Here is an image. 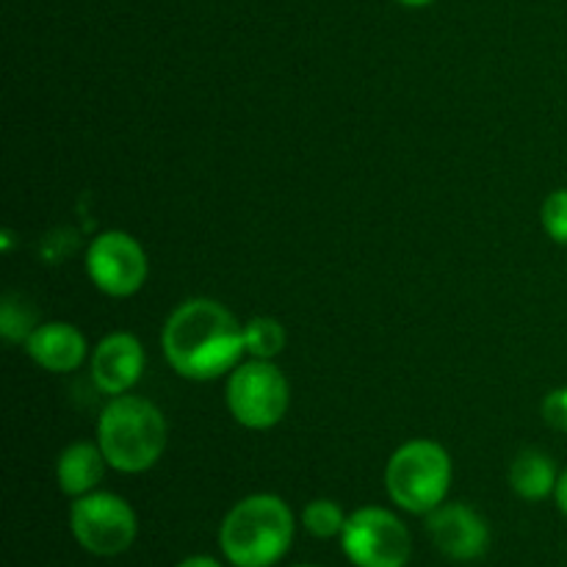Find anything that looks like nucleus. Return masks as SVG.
I'll return each instance as SVG.
<instances>
[{"instance_id": "f257e3e1", "label": "nucleus", "mask_w": 567, "mask_h": 567, "mask_svg": "<svg viewBox=\"0 0 567 567\" xmlns=\"http://www.w3.org/2000/svg\"><path fill=\"white\" fill-rule=\"evenodd\" d=\"M244 327L214 299H188L164 327V354L186 380L208 382L241 363Z\"/></svg>"}, {"instance_id": "f03ea898", "label": "nucleus", "mask_w": 567, "mask_h": 567, "mask_svg": "<svg viewBox=\"0 0 567 567\" xmlns=\"http://www.w3.org/2000/svg\"><path fill=\"white\" fill-rule=\"evenodd\" d=\"M293 513L280 496L241 498L219 526V548L233 567H275L293 543Z\"/></svg>"}, {"instance_id": "7ed1b4c3", "label": "nucleus", "mask_w": 567, "mask_h": 567, "mask_svg": "<svg viewBox=\"0 0 567 567\" xmlns=\"http://www.w3.org/2000/svg\"><path fill=\"white\" fill-rule=\"evenodd\" d=\"M97 443L120 474H142L166 449V421L153 402L142 396H114L97 424Z\"/></svg>"}, {"instance_id": "20e7f679", "label": "nucleus", "mask_w": 567, "mask_h": 567, "mask_svg": "<svg viewBox=\"0 0 567 567\" xmlns=\"http://www.w3.org/2000/svg\"><path fill=\"white\" fill-rule=\"evenodd\" d=\"M385 487L393 504L413 515H430L446 502L452 487V460L435 441H410L393 452L385 468Z\"/></svg>"}, {"instance_id": "39448f33", "label": "nucleus", "mask_w": 567, "mask_h": 567, "mask_svg": "<svg viewBox=\"0 0 567 567\" xmlns=\"http://www.w3.org/2000/svg\"><path fill=\"white\" fill-rule=\"evenodd\" d=\"M291 391L282 371L271 360H247L230 371L227 408L247 430H271L286 415Z\"/></svg>"}, {"instance_id": "423d86ee", "label": "nucleus", "mask_w": 567, "mask_h": 567, "mask_svg": "<svg viewBox=\"0 0 567 567\" xmlns=\"http://www.w3.org/2000/svg\"><path fill=\"white\" fill-rule=\"evenodd\" d=\"M70 529L83 551L109 559L120 557L136 543L138 518L122 496L92 491L72 504Z\"/></svg>"}, {"instance_id": "0eeeda50", "label": "nucleus", "mask_w": 567, "mask_h": 567, "mask_svg": "<svg viewBox=\"0 0 567 567\" xmlns=\"http://www.w3.org/2000/svg\"><path fill=\"white\" fill-rule=\"evenodd\" d=\"M341 548L354 567H408L413 537L391 509L360 507L347 518Z\"/></svg>"}, {"instance_id": "6e6552de", "label": "nucleus", "mask_w": 567, "mask_h": 567, "mask_svg": "<svg viewBox=\"0 0 567 567\" xmlns=\"http://www.w3.org/2000/svg\"><path fill=\"white\" fill-rule=\"evenodd\" d=\"M86 271L109 297H133L147 280V255L127 233L105 230L89 244Z\"/></svg>"}, {"instance_id": "1a4fd4ad", "label": "nucleus", "mask_w": 567, "mask_h": 567, "mask_svg": "<svg viewBox=\"0 0 567 567\" xmlns=\"http://www.w3.org/2000/svg\"><path fill=\"white\" fill-rule=\"evenodd\" d=\"M430 540L454 563H474L491 546V529L468 504H441L426 515Z\"/></svg>"}, {"instance_id": "9d476101", "label": "nucleus", "mask_w": 567, "mask_h": 567, "mask_svg": "<svg viewBox=\"0 0 567 567\" xmlns=\"http://www.w3.org/2000/svg\"><path fill=\"white\" fill-rule=\"evenodd\" d=\"M144 371V349L131 332H111L92 354V380L109 396L131 391Z\"/></svg>"}, {"instance_id": "9b49d317", "label": "nucleus", "mask_w": 567, "mask_h": 567, "mask_svg": "<svg viewBox=\"0 0 567 567\" xmlns=\"http://www.w3.org/2000/svg\"><path fill=\"white\" fill-rule=\"evenodd\" d=\"M25 352L31 354L39 369L66 374L86 360V338L66 321H48L28 336Z\"/></svg>"}, {"instance_id": "f8f14e48", "label": "nucleus", "mask_w": 567, "mask_h": 567, "mask_svg": "<svg viewBox=\"0 0 567 567\" xmlns=\"http://www.w3.org/2000/svg\"><path fill=\"white\" fill-rule=\"evenodd\" d=\"M105 465H109V460H105L100 443H72L59 454V465H55L59 491L70 498L86 496L103 482Z\"/></svg>"}, {"instance_id": "ddd939ff", "label": "nucleus", "mask_w": 567, "mask_h": 567, "mask_svg": "<svg viewBox=\"0 0 567 567\" xmlns=\"http://www.w3.org/2000/svg\"><path fill=\"white\" fill-rule=\"evenodd\" d=\"M557 465L540 449H524L509 465V487L524 502H543L557 491Z\"/></svg>"}, {"instance_id": "4468645a", "label": "nucleus", "mask_w": 567, "mask_h": 567, "mask_svg": "<svg viewBox=\"0 0 567 567\" xmlns=\"http://www.w3.org/2000/svg\"><path fill=\"white\" fill-rule=\"evenodd\" d=\"M37 327V308L22 293H3V299H0V336L9 343H20L28 341V336Z\"/></svg>"}, {"instance_id": "2eb2a0df", "label": "nucleus", "mask_w": 567, "mask_h": 567, "mask_svg": "<svg viewBox=\"0 0 567 567\" xmlns=\"http://www.w3.org/2000/svg\"><path fill=\"white\" fill-rule=\"evenodd\" d=\"M244 343L247 354L258 360H275L286 349V330L271 316H255L244 324Z\"/></svg>"}, {"instance_id": "dca6fc26", "label": "nucleus", "mask_w": 567, "mask_h": 567, "mask_svg": "<svg viewBox=\"0 0 567 567\" xmlns=\"http://www.w3.org/2000/svg\"><path fill=\"white\" fill-rule=\"evenodd\" d=\"M349 515L343 513L341 504L330 502V498H316L302 509V526L319 540H332L341 537L343 526H347Z\"/></svg>"}, {"instance_id": "f3484780", "label": "nucleus", "mask_w": 567, "mask_h": 567, "mask_svg": "<svg viewBox=\"0 0 567 567\" xmlns=\"http://www.w3.org/2000/svg\"><path fill=\"white\" fill-rule=\"evenodd\" d=\"M540 219L548 238H554L557 244H567V188H557V192L548 194Z\"/></svg>"}, {"instance_id": "a211bd4d", "label": "nucleus", "mask_w": 567, "mask_h": 567, "mask_svg": "<svg viewBox=\"0 0 567 567\" xmlns=\"http://www.w3.org/2000/svg\"><path fill=\"white\" fill-rule=\"evenodd\" d=\"M543 421L551 430L567 432V388H557L543 399Z\"/></svg>"}, {"instance_id": "6ab92c4d", "label": "nucleus", "mask_w": 567, "mask_h": 567, "mask_svg": "<svg viewBox=\"0 0 567 567\" xmlns=\"http://www.w3.org/2000/svg\"><path fill=\"white\" fill-rule=\"evenodd\" d=\"M554 498H557V507L559 513L567 518V471L565 474H559V482H557V491H554Z\"/></svg>"}, {"instance_id": "aec40b11", "label": "nucleus", "mask_w": 567, "mask_h": 567, "mask_svg": "<svg viewBox=\"0 0 567 567\" xmlns=\"http://www.w3.org/2000/svg\"><path fill=\"white\" fill-rule=\"evenodd\" d=\"M175 567H221V563L214 557H205V554H197V557H186L181 565H175Z\"/></svg>"}, {"instance_id": "412c9836", "label": "nucleus", "mask_w": 567, "mask_h": 567, "mask_svg": "<svg viewBox=\"0 0 567 567\" xmlns=\"http://www.w3.org/2000/svg\"><path fill=\"white\" fill-rule=\"evenodd\" d=\"M402 6H410V9H421V6H430L432 0H399Z\"/></svg>"}, {"instance_id": "4be33fe9", "label": "nucleus", "mask_w": 567, "mask_h": 567, "mask_svg": "<svg viewBox=\"0 0 567 567\" xmlns=\"http://www.w3.org/2000/svg\"><path fill=\"white\" fill-rule=\"evenodd\" d=\"M297 567H316V565H297Z\"/></svg>"}]
</instances>
